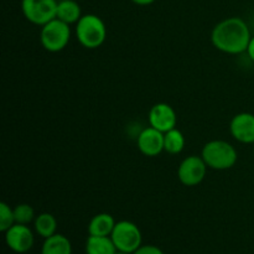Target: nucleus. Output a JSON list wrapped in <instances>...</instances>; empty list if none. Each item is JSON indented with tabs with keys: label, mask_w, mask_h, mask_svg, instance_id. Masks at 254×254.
Instances as JSON below:
<instances>
[{
	"label": "nucleus",
	"mask_w": 254,
	"mask_h": 254,
	"mask_svg": "<svg viewBox=\"0 0 254 254\" xmlns=\"http://www.w3.org/2000/svg\"><path fill=\"white\" fill-rule=\"evenodd\" d=\"M117 250L133 254L141 246V232L138 226L129 221H121L116 223L111 235Z\"/></svg>",
	"instance_id": "5"
},
{
	"label": "nucleus",
	"mask_w": 254,
	"mask_h": 254,
	"mask_svg": "<svg viewBox=\"0 0 254 254\" xmlns=\"http://www.w3.org/2000/svg\"><path fill=\"white\" fill-rule=\"evenodd\" d=\"M57 5L56 0H22L21 9L30 22L44 26L56 19Z\"/></svg>",
	"instance_id": "6"
},
{
	"label": "nucleus",
	"mask_w": 254,
	"mask_h": 254,
	"mask_svg": "<svg viewBox=\"0 0 254 254\" xmlns=\"http://www.w3.org/2000/svg\"><path fill=\"white\" fill-rule=\"evenodd\" d=\"M138 148L146 156H156L164 150V133L149 127L144 129L138 138Z\"/></svg>",
	"instance_id": "11"
},
{
	"label": "nucleus",
	"mask_w": 254,
	"mask_h": 254,
	"mask_svg": "<svg viewBox=\"0 0 254 254\" xmlns=\"http://www.w3.org/2000/svg\"><path fill=\"white\" fill-rule=\"evenodd\" d=\"M247 52H248V56H250V59L254 62V36L251 39L250 45H248Z\"/></svg>",
	"instance_id": "21"
},
{
	"label": "nucleus",
	"mask_w": 254,
	"mask_h": 254,
	"mask_svg": "<svg viewBox=\"0 0 254 254\" xmlns=\"http://www.w3.org/2000/svg\"><path fill=\"white\" fill-rule=\"evenodd\" d=\"M131 1L136 5H150L153 4L155 0H131Z\"/></svg>",
	"instance_id": "22"
},
{
	"label": "nucleus",
	"mask_w": 254,
	"mask_h": 254,
	"mask_svg": "<svg viewBox=\"0 0 254 254\" xmlns=\"http://www.w3.org/2000/svg\"><path fill=\"white\" fill-rule=\"evenodd\" d=\"M76 36L82 46L87 49H97L106 40V25L97 15H83L77 22Z\"/></svg>",
	"instance_id": "3"
},
{
	"label": "nucleus",
	"mask_w": 254,
	"mask_h": 254,
	"mask_svg": "<svg viewBox=\"0 0 254 254\" xmlns=\"http://www.w3.org/2000/svg\"><path fill=\"white\" fill-rule=\"evenodd\" d=\"M56 17L68 25L78 22L82 17L81 6L74 0H62L57 5Z\"/></svg>",
	"instance_id": "13"
},
{
	"label": "nucleus",
	"mask_w": 254,
	"mask_h": 254,
	"mask_svg": "<svg viewBox=\"0 0 254 254\" xmlns=\"http://www.w3.org/2000/svg\"><path fill=\"white\" fill-rule=\"evenodd\" d=\"M116 227V221L108 213H99L91 220L88 226L89 236L97 237H111Z\"/></svg>",
	"instance_id": "12"
},
{
	"label": "nucleus",
	"mask_w": 254,
	"mask_h": 254,
	"mask_svg": "<svg viewBox=\"0 0 254 254\" xmlns=\"http://www.w3.org/2000/svg\"><path fill=\"white\" fill-rule=\"evenodd\" d=\"M237 151L230 143L223 140L208 141L202 149L206 165L215 170H227L237 161Z\"/></svg>",
	"instance_id": "2"
},
{
	"label": "nucleus",
	"mask_w": 254,
	"mask_h": 254,
	"mask_svg": "<svg viewBox=\"0 0 254 254\" xmlns=\"http://www.w3.org/2000/svg\"><path fill=\"white\" fill-rule=\"evenodd\" d=\"M117 247L111 237H97L89 236L86 243L87 254H114L117 252Z\"/></svg>",
	"instance_id": "15"
},
{
	"label": "nucleus",
	"mask_w": 254,
	"mask_h": 254,
	"mask_svg": "<svg viewBox=\"0 0 254 254\" xmlns=\"http://www.w3.org/2000/svg\"><path fill=\"white\" fill-rule=\"evenodd\" d=\"M56 218H55L51 213H41V215H39L35 218V230H36V232L39 233L41 237H44L45 240L51 237V236L56 235Z\"/></svg>",
	"instance_id": "16"
},
{
	"label": "nucleus",
	"mask_w": 254,
	"mask_h": 254,
	"mask_svg": "<svg viewBox=\"0 0 254 254\" xmlns=\"http://www.w3.org/2000/svg\"><path fill=\"white\" fill-rule=\"evenodd\" d=\"M185 146L184 134L176 128L164 133V150L169 154H179Z\"/></svg>",
	"instance_id": "17"
},
{
	"label": "nucleus",
	"mask_w": 254,
	"mask_h": 254,
	"mask_svg": "<svg viewBox=\"0 0 254 254\" xmlns=\"http://www.w3.org/2000/svg\"><path fill=\"white\" fill-rule=\"evenodd\" d=\"M133 254H164V252L155 246H140Z\"/></svg>",
	"instance_id": "20"
},
{
	"label": "nucleus",
	"mask_w": 254,
	"mask_h": 254,
	"mask_svg": "<svg viewBox=\"0 0 254 254\" xmlns=\"http://www.w3.org/2000/svg\"><path fill=\"white\" fill-rule=\"evenodd\" d=\"M231 134L236 140L245 144H254V114L240 113L231 121Z\"/></svg>",
	"instance_id": "10"
},
{
	"label": "nucleus",
	"mask_w": 254,
	"mask_h": 254,
	"mask_svg": "<svg viewBox=\"0 0 254 254\" xmlns=\"http://www.w3.org/2000/svg\"><path fill=\"white\" fill-rule=\"evenodd\" d=\"M15 225L14 210L9 207L5 202L0 203V231L6 232L10 227Z\"/></svg>",
	"instance_id": "19"
},
{
	"label": "nucleus",
	"mask_w": 254,
	"mask_h": 254,
	"mask_svg": "<svg viewBox=\"0 0 254 254\" xmlns=\"http://www.w3.org/2000/svg\"><path fill=\"white\" fill-rule=\"evenodd\" d=\"M206 170H207V165L202 156L198 158L196 155H191L183 160V163L179 166V180L186 186H196L205 179Z\"/></svg>",
	"instance_id": "7"
},
{
	"label": "nucleus",
	"mask_w": 254,
	"mask_h": 254,
	"mask_svg": "<svg viewBox=\"0 0 254 254\" xmlns=\"http://www.w3.org/2000/svg\"><path fill=\"white\" fill-rule=\"evenodd\" d=\"M14 217L15 223L27 225V223H30L35 218V211L27 203H21V205H17L14 208Z\"/></svg>",
	"instance_id": "18"
},
{
	"label": "nucleus",
	"mask_w": 254,
	"mask_h": 254,
	"mask_svg": "<svg viewBox=\"0 0 254 254\" xmlns=\"http://www.w3.org/2000/svg\"><path fill=\"white\" fill-rule=\"evenodd\" d=\"M5 241L14 252L26 253L34 246V235L26 225L15 223L5 232Z\"/></svg>",
	"instance_id": "8"
},
{
	"label": "nucleus",
	"mask_w": 254,
	"mask_h": 254,
	"mask_svg": "<svg viewBox=\"0 0 254 254\" xmlns=\"http://www.w3.org/2000/svg\"><path fill=\"white\" fill-rule=\"evenodd\" d=\"M69 35H71V30H69L68 24L56 17L42 26L40 40H41L42 46L47 51L59 52L67 46L69 41Z\"/></svg>",
	"instance_id": "4"
},
{
	"label": "nucleus",
	"mask_w": 254,
	"mask_h": 254,
	"mask_svg": "<svg viewBox=\"0 0 254 254\" xmlns=\"http://www.w3.org/2000/svg\"><path fill=\"white\" fill-rule=\"evenodd\" d=\"M251 39L250 27L241 17H228L218 22L212 31V44L216 49L231 55L247 51Z\"/></svg>",
	"instance_id": "1"
},
{
	"label": "nucleus",
	"mask_w": 254,
	"mask_h": 254,
	"mask_svg": "<svg viewBox=\"0 0 254 254\" xmlns=\"http://www.w3.org/2000/svg\"><path fill=\"white\" fill-rule=\"evenodd\" d=\"M41 254H72L71 242L64 236L56 233L45 240Z\"/></svg>",
	"instance_id": "14"
},
{
	"label": "nucleus",
	"mask_w": 254,
	"mask_h": 254,
	"mask_svg": "<svg viewBox=\"0 0 254 254\" xmlns=\"http://www.w3.org/2000/svg\"><path fill=\"white\" fill-rule=\"evenodd\" d=\"M114 254H131V253H127V252H122V251H117Z\"/></svg>",
	"instance_id": "23"
},
{
	"label": "nucleus",
	"mask_w": 254,
	"mask_h": 254,
	"mask_svg": "<svg viewBox=\"0 0 254 254\" xmlns=\"http://www.w3.org/2000/svg\"><path fill=\"white\" fill-rule=\"evenodd\" d=\"M176 113L173 107L166 103H158L151 107L149 112V123L150 127L166 133L176 127Z\"/></svg>",
	"instance_id": "9"
}]
</instances>
